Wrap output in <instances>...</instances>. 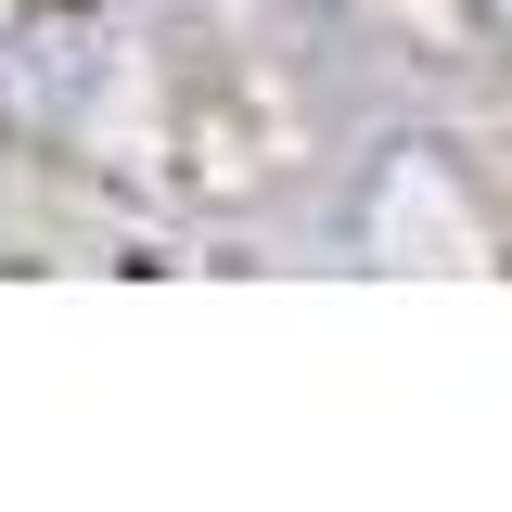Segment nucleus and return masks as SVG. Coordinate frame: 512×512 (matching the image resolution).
I'll return each mask as SVG.
<instances>
[]
</instances>
